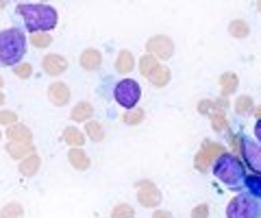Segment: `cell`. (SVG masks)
<instances>
[{
	"label": "cell",
	"mask_w": 261,
	"mask_h": 218,
	"mask_svg": "<svg viewBox=\"0 0 261 218\" xmlns=\"http://www.w3.org/2000/svg\"><path fill=\"white\" fill-rule=\"evenodd\" d=\"M13 75H15V77H20V79H29V77L33 75L31 63H18V66L13 68Z\"/></svg>",
	"instance_id": "1f68e13d"
},
{
	"label": "cell",
	"mask_w": 261,
	"mask_h": 218,
	"mask_svg": "<svg viewBox=\"0 0 261 218\" xmlns=\"http://www.w3.org/2000/svg\"><path fill=\"white\" fill-rule=\"evenodd\" d=\"M63 142H68L72 149H81L85 142V135L76 127H68V129H63Z\"/></svg>",
	"instance_id": "ffe728a7"
},
{
	"label": "cell",
	"mask_w": 261,
	"mask_h": 218,
	"mask_svg": "<svg viewBox=\"0 0 261 218\" xmlns=\"http://www.w3.org/2000/svg\"><path fill=\"white\" fill-rule=\"evenodd\" d=\"M226 218H261V201L248 192H238L226 207Z\"/></svg>",
	"instance_id": "277c9868"
},
{
	"label": "cell",
	"mask_w": 261,
	"mask_h": 218,
	"mask_svg": "<svg viewBox=\"0 0 261 218\" xmlns=\"http://www.w3.org/2000/svg\"><path fill=\"white\" fill-rule=\"evenodd\" d=\"M5 85V81H3V77H0V87H3Z\"/></svg>",
	"instance_id": "ab89813d"
},
{
	"label": "cell",
	"mask_w": 261,
	"mask_h": 218,
	"mask_svg": "<svg viewBox=\"0 0 261 218\" xmlns=\"http://www.w3.org/2000/svg\"><path fill=\"white\" fill-rule=\"evenodd\" d=\"M226 116H224V111H214L211 114V127H214V131H218V133H222L224 129H226Z\"/></svg>",
	"instance_id": "4316f807"
},
{
	"label": "cell",
	"mask_w": 261,
	"mask_h": 218,
	"mask_svg": "<svg viewBox=\"0 0 261 218\" xmlns=\"http://www.w3.org/2000/svg\"><path fill=\"white\" fill-rule=\"evenodd\" d=\"M198 111H200V114H214V111H218V109H216V103L214 101L205 99V101L198 103Z\"/></svg>",
	"instance_id": "836d02e7"
},
{
	"label": "cell",
	"mask_w": 261,
	"mask_h": 218,
	"mask_svg": "<svg viewBox=\"0 0 261 218\" xmlns=\"http://www.w3.org/2000/svg\"><path fill=\"white\" fill-rule=\"evenodd\" d=\"M81 68L87 70V72H94L100 68V63H102V53L98 51V48H85L83 53H81Z\"/></svg>",
	"instance_id": "7c38bea8"
},
{
	"label": "cell",
	"mask_w": 261,
	"mask_h": 218,
	"mask_svg": "<svg viewBox=\"0 0 261 218\" xmlns=\"http://www.w3.org/2000/svg\"><path fill=\"white\" fill-rule=\"evenodd\" d=\"M159 68V61L152 57V55H144V57L140 59V72L146 77V79H150L154 75V70Z\"/></svg>",
	"instance_id": "603a6c76"
},
{
	"label": "cell",
	"mask_w": 261,
	"mask_h": 218,
	"mask_svg": "<svg viewBox=\"0 0 261 218\" xmlns=\"http://www.w3.org/2000/svg\"><path fill=\"white\" fill-rule=\"evenodd\" d=\"M42 68L48 77H59L68 70V59L61 57V55H46L42 59Z\"/></svg>",
	"instance_id": "8fae6325"
},
{
	"label": "cell",
	"mask_w": 261,
	"mask_h": 218,
	"mask_svg": "<svg viewBox=\"0 0 261 218\" xmlns=\"http://www.w3.org/2000/svg\"><path fill=\"white\" fill-rule=\"evenodd\" d=\"M146 51H148V55H152L157 61L159 59L168 61L174 55V44H172V39L166 37V35H154L146 42Z\"/></svg>",
	"instance_id": "52a82bcc"
},
{
	"label": "cell",
	"mask_w": 261,
	"mask_h": 218,
	"mask_svg": "<svg viewBox=\"0 0 261 218\" xmlns=\"http://www.w3.org/2000/svg\"><path fill=\"white\" fill-rule=\"evenodd\" d=\"M31 129L27 125L22 123H15L11 127H7V138H9V142H24V144H33L31 142Z\"/></svg>",
	"instance_id": "4fadbf2b"
},
{
	"label": "cell",
	"mask_w": 261,
	"mask_h": 218,
	"mask_svg": "<svg viewBox=\"0 0 261 218\" xmlns=\"http://www.w3.org/2000/svg\"><path fill=\"white\" fill-rule=\"evenodd\" d=\"M252 111H255V101H252V96L242 94L235 99V114L238 116H248Z\"/></svg>",
	"instance_id": "d6986e66"
},
{
	"label": "cell",
	"mask_w": 261,
	"mask_h": 218,
	"mask_svg": "<svg viewBox=\"0 0 261 218\" xmlns=\"http://www.w3.org/2000/svg\"><path fill=\"white\" fill-rule=\"evenodd\" d=\"M257 9H259V11H261V3H257Z\"/></svg>",
	"instance_id": "60d3db41"
},
{
	"label": "cell",
	"mask_w": 261,
	"mask_h": 218,
	"mask_svg": "<svg viewBox=\"0 0 261 218\" xmlns=\"http://www.w3.org/2000/svg\"><path fill=\"white\" fill-rule=\"evenodd\" d=\"M22 216V205L20 203H9L3 207V218H20Z\"/></svg>",
	"instance_id": "4dcf8cb0"
},
{
	"label": "cell",
	"mask_w": 261,
	"mask_h": 218,
	"mask_svg": "<svg viewBox=\"0 0 261 218\" xmlns=\"http://www.w3.org/2000/svg\"><path fill=\"white\" fill-rule=\"evenodd\" d=\"M85 133L89 135V140H94V142L105 140V129H102L100 123H96V120H89L87 127H85Z\"/></svg>",
	"instance_id": "484cf974"
},
{
	"label": "cell",
	"mask_w": 261,
	"mask_h": 218,
	"mask_svg": "<svg viewBox=\"0 0 261 218\" xmlns=\"http://www.w3.org/2000/svg\"><path fill=\"white\" fill-rule=\"evenodd\" d=\"M152 218H172V214H170V212H163V209H157Z\"/></svg>",
	"instance_id": "8d00e7d4"
},
{
	"label": "cell",
	"mask_w": 261,
	"mask_h": 218,
	"mask_svg": "<svg viewBox=\"0 0 261 218\" xmlns=\"http://www.w3.org/2000/svg\"><path fill=\"white\" fill-rule=\"evenodd\" d=\"M228 33H231L233 37L244 39V37H248L250 27H248V22H246V20H233L231 24H228Z\"/></svg>",
	"instance_id": "cb8c5ba5"
},
{
	"label": "cell",
	"mask_w": 261,
	"mask_h": 218,
	"mask_svg": "<svg viewBox=\"0 0 261 218\" xmlns=\"http://www.w3.org/2000/svg\"><path fill=\"white\" fill-rule=\"evenodd\" d=\"M92 118H94V105L87 103V101L79 103L70 114V120H74V123H89Z\"/></svg>",
	"instance_id": "9a60e30c"
},
{
	"label": "cell",
	"mask_w": 261,
	"mask_h": 218,
	"mask_svg": "<svg viewBox=\"0 0 261 218\" xmlns=\"http://www.w3.org/2000/svg\"><path fill=\"white\" fill-rule=\"evenodd\" d=\"M135 68V57L130 51H120L116 57V72L118 75H128Z\"/></svg>",
	"instance_id": "2e32d148"
},
{
	"label": "cell",
	"mask_w": 261,
	"mask_h": 218,
	"mask_svg": "<svg viewBox=\"0 0 261 218\" xmlns=\"http://www.w3.org/2000/svg\"><path fill=\"white\" fill-rule=\"evenodd\" d=\"M135 214V209L126 205V203H120L118 207H113V212H111V218H133Z\"/></svg>",
	"instance_id": "f546056e"
},
{
	"label": "cell",
	"mask_w": 261,
	"mask_h": 218,
	"mask_svg": "<svg viewBox=\"0 0 261 218\" xmlns=\"http://www.w3.org/2000/svg\"><path fill=\"white\" fill-rule=\"evenodd\" d=\"M170 68H166V66H159L157 70H154V75L150 77V83L154 85V87H163V85H168L170 83Z\"/></svg>",
	"instance_id": "d4e9b609"
},
{
	"label": "cell",
	"mask_w": 261,
	"mask_h": 218,
	"mask_svg": "<svg viewBox=\"0 0 261 218\" xmlns=\"http://www.w3.org/2000/svg\"><path fill=\"white\" fill-rule=\"evenodd\" d=\"M255 114H257V120H259V118H261V107H259V109L255 111Z\"/></svg>",
	"instance_id": "f35d334b"
},
{
	"label": "cell",
	"mask_w": 261,
	"mask_h": 218,
	"mask_svg": "<svg viewBox=\"0 0 261 218\" xmlns=\"http://www.w3.org/2000/svg\"><path fill=\"white\" fill-rule=\"evenodd\" d=\"M39 164H42V161H39V155H37V153H33V155H29L27 159L20 161V173L24 177H33V175L37 173Z\"/></svg>",
	"instance_id": "44dd1931"
},
{
	"label": "cell",
	"mask_w": 261,
	"mask_h": 218,
	"mask_svg": "<svg viewBox=\"0 0 261 218\" xmlns=\"http://www.w3.org/2000/svg\"><path fill=\"white\" fill-rule=\"evenodd\" d=\"M220 155H224V147H220V144H214V142H205V144H202V149L198 151V155H196L194 166L198 168L200 173H205L207 168H209V161H211V159L216 161Z\"/></svg>",
	"instance_id": "ba28073f"
},
{
	"label": "cell",
	"mask_w": 261,
	"mask_h": 218,
	"mask_svg": "<svg viewBox=\"0 0 261 218\" xmlns=\"http://www.w3.org/2000/svg\"><path fill=\"white\" fill-rule=\"evenodd\" d=\"M70 87L63 83V81H53L50 85H48V101H50L53 105H57V107H63V105L70 103Z\"/></svg>",
	"instance_id": "30bf717a"
},
{
	"label": "cell",
	"mask_w": 261,
	"mask_h": 218,
	"mask_svg": "<svg viewBox=\"0 0 261 218\" xmlns=\"http://www.w3.org/2000/svg\"><path fill=\"white\" fill-rule=\"evenodd\" d=\"M242 157L250 171L261 177V144L255 138L242 135Z\"/></svg>",
	"instance_id": "8992f818"
},
{
	"label": "cell",
	"mask_w": 261,
	"mask_h": 218,
	"mask_svg": "<svg viewBox=\"0 0 261 218\" xmlns=\"http://www.w3.org/2000/svg\"><path fill=\"white\" fill-rule=\"evenodd\" d=\"M15 13L20 15L22 24L31 33H48L57 27L59 13L50 5H39V3H22L15 7Z\"/></svg>",
	"instance_id": "6da1fadb"
},
{
	"label": "cell",
	"mask_w": 261,
	"mask_h": 218,
	"mask_svg": "<svg viewBox=\"0 0 261 218\" xmlns=\"http://www.w3.org/2000/svg\"><path fill=\"white\" fill-rule=\"evenodd\" d=\"M7 153L13 157V159H27L29 155L35 153L33 144H24V142H9L7 144Z\"/></svg>",
	"instance_id": "e0dca14e"
},
{
	"label": "cell",
	"mask_w": 261,
	"mask_h": 218,
	"mask_svg": "<svg viewBox=\"0 0 261 218\" xmlns=\"http://www.w3.org/2000/svg\"><path fill=\"white\" fill-rule=\"evenodd\" d=\"M255 140L261 144V118L257 120V125H255Z\"/></svg>",
	"instance_id": "d590c367"
},
{
	"label": "cell",
	"mask_w": 261,
	"mask_h": 218,
	"mask_svg": "<svg viewBox=\"0 0 261 218\" xmlns=\"http://www.w3.org/2000/svg\"><path fill=\"white\" fill-rule=\"evenodd\" d=\"M113 99H116L118 105H122L124 109L130 111L137 107V103L142 99V87L133 79H122L116 83V87H113Z\"/></svg>",
	"instance_id": "5b68a950"
},
{
	"label": "cell",
	"mask_w": 261,
	"mask_h": 218,
	"mask_svg": "<svg viewBox=\"0 0 261 218\" xmlns=\"http://www.w3.org/2000/svg\"><path fill=\"white\" fill-rule=\"evenodd\" d=\"M214 177L224 185H228L231 190H244L246 171H244V164L238 159V155L224 153L214 161Z\"/></svg>",
	"instance_id": "3957f363"
},
{
	"label": "cell",
	"mask_w": 261,
	"mask_h": 218,
	"mask_svg": "<svg viewBox=\"0 0 261 218\" xmlns=\"http://www.w3.org/2000/svg\"><path fill=\"white\" fill-rule=\"evenodd\" d=\"M209 216V205H196L194 209H192V218H207Z\"/></svg>",
	"instance_id": "e575fe53"
},
{
	"label": "cell",
	"mask_w": 261,
	"mask_h": 218,
	"mask_svg": "<svg viewBox=\"0 0 261 218\" xmlns=\"http://www.w3.org/2000/svg\"><path fill=\"white\" fill-rule=\"evenodd\" d=\"M144 116H146V114H144V109H137V107H135V109L126 111V114L122 116V120H124L126 125H133V127H135V125H140V123H142Z\"/></svg>",
	"instance_id": "f1b7e54d"
},
{
	"label": "cell",
	"mask_w": 261,
	"mask_h": 218,
	"mask_svg": "<svg viewBox=\"0 0 261 218\" xmlns=\"http://www.w3.org/2000/svg\"><path fill=\"white\" fill-rule=\"evenodd\" d=\"M3 103H5V94H3V92H0V105H3Z\"/></svg>",
	"instance_id": "74e56055"
},
{
	"label": "cell",
	"mask_w": 261,
	"mask_h": 218,
	"mask_svg": "<svg viewBox=\"0 0 261 218\" xmlns=\"http://www.w3.org/2000/svg\"><path fill=\"white\" fill-rule=\"evenodd\" d=\"M68 159H70L72 166L79 168V171H87L89 168V157H87V153L83 149H70Z\"/></svg>",
	"instance_id": "ac0fdd59"
},
{
	"label": "cell",
	"mask_w": 261,
	"mask_h": 218,
	"mask_svg": "<svg viewBox=\"0 0 261 218\" xmlns=\"http://www.w3.org/2000/svg\"><path fill=\"white\" fill-rule=\"evenodd\" d=\"M15 123H18V114H15V111H0V125L11 127Z\"/></svg>",
	"instance_id": "d6a6232c"
},
{
	"label": "cell",
	"mask_w": 261,
	"mask_h": 218,
	"mask_svg": "<svg viewBox=\"0 0 261 218\" xmlns=\"http://www.w3.org/2000/svg\"><path fill=\"white\" fill-rule=\"evenodd\" d=\"M27 55V33L18 27L0 31V68H15Z\"/></svg>",
	"instance_id": "7a4b0ae2"
},
{
	"label": "cell",
	"mask_w": 261,
	"mask_h": 218,
	"mask_svg": "<svg viewBox=\"0 0 261 218\" xmlns=\"http://www.w3.org/2000/svg\"><path fill=\"white\" fill-rule=\"evenodd\" d=\"M244 192H248L250 197H255L257 201H261V177L259 175H246V181H244Z\"/></svg>",
	"instance_id": "7402d4cb"
},
{
	"label": "cell",
	"mask_w": 261,
	"mask_h": 218,
	"mask_svg": "<svg viewBox=\"0 0 261 218\" xmlns=\"http://www.w3.org/2000/svg\"><path fill=\"white\" fill-rule=\"evenodd\" d=\"M0 138H3V135H0Z\"/></svg>",
	"instance_id": "b9f144b4"
},
{
	"label": "cell",
	"mask_w": 261,
	"mask_h": 218,
	"mask_svg": "<svg viewBox=\"0 0 261 218\" xmlns=\"http://www.w3.org/2000/svg\"><path fill=\"white\" fill-rule=\"evenodd\" d=\"M137 201L144 205V207H157L161 203V192L157 190V185L152 181H142L137 185Z\"/></svg>",
	"instance_id": "9c48e42d"
},
{
	"label": "cell",
	"mask_w": 261,
	"mask_h": 218,
	"mask_svg": "<svg viewBox=\"0 0 261 218\" xmlns=\"http://www.w3.org/2000/svg\"><path fill=\"white\" fill-rule=\"evenodd\" d=\"M218 85H220V92H222V96H231L240 87V79H238L235 72H224V75L218 79Z\"/></svg>",
	"instance_id": "5bb4252c"
},
{
	"label": "cell",
	"mask_w": 261,
	"mask_h": 218,
	"mask_svg": "<svg viewBox=\"0 0 261 218\" xmlns=\"http://www.w3.org/2000/svg\"><path fill=\"white\" fill-rule=\"evenodd\" d=\"M31 44L35 48H48L53 44V37H50V33H33L31 35Z\"/></svg>",
	"instance_id": "83f0119b"
}]
</instances>
